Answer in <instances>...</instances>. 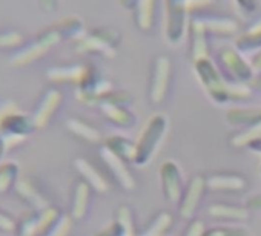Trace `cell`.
<instances>
[{"instance_id":"1","label":"cell","mask_w":261,"mask_h":236,"mask_svg":"<svg viewBox=\"0 0 261 236\" xmlns=\"http://www.w3.org/2000/svg\"><path fill=\"white\" fill-rule=\"evenodd\" d=\"M195 72L201 86L215 103H226L229 100L238 101L250 97L249 87L243 83H227L207 58L195 62Z\"/></svg>"},{"instance_id":"2","label":"cell","mask_w":261,"mask_h":236,"mask_svg":"<svg viewBox=\"0 0 261 236\" xmlns=\"http://www.w3.org/2000/svg\"><path fill=\"white\" fill-rule=\"evenodd\" d=\"M168 131V116L165 113H155L143 128L137 143H136V157L134 164L145 166L152 160L159 146L162 144Z\"/></svg>"},{"instance_id":"3","label":"cell","mask_w":261,"mask_h":236,"mask_svg":"<svg viewBox=\"0 0 261 236\" xmlns=\"http://www.w3.org/2000/svg\"><path fill=\"white\" fill-rule=\"evenodd\" d=\"M62 34L60 31L56 29H49L46 33H43L42 36H39L37 39H34L33 42L20 46L10 58V65L11 66H27L31 65L37 60H40L45 54H48L60 40H62Z\"/></svg>"},{"instance_id":"4","label":"cell","mask_w":261,"mask_h":236,"mask_svg":"<svg viewBox=\"0 0 261 236\" xmlns=\"http://www.w3.org/2000/svg\"><path fill=\"white\" fill-rule=\"evenodd\" d=\"M166 7V40L171 45H180L186 33V14L189 10L188 0H165Z\"/></svg>"},{"instance_id":"5","label":"cell","mask_w":261,"mask_h":236,"mask_svg":"<svg viewBox=\"0 0 261 236\" xmlns=\"http://www.w3.org/2000/svg\"><path fill=\"white\" fill-rule=\"evenodd\" d=\"M160 180H162V192L169 202L180 204L185 193V181L181 175L180 166L174 160H168L160 167Z\"/></svg>"},{"instance_id":"6","label":"cell","mask_w":261,"mask_h":236,"mask_svg":"<svg viewBox=\"0 0 261 236\" xmlns=\"http://www.w3.org/2000/svg\"><path fill=\"white\" fill-rule=\"evenodd\" d=\"M206 189H207L206 178L203 175H195L189 181V184L185 189L183 198L180 201V207H178V213L181 218L191 219L197 213V210L203 201V196L206 193Z\"/></svg>"},{"instance_id":"7","label":"cell","mask_w":261,"mask_h":236,"mask_svg":"<svg viewBox=\"0 0 261 236\" xmlns=\"http://www.w3.org/2000/svg\"><path fill=\"white\" fill-rule=\"evenodd\" d=\"M220 62L224 66L227 75L233 80V83L249 81L253 75V68L233 48L221 49L220 51Z\"/></svg>"},{"instance_id":"8","label":"cell","mask_w":261,"mask_h":236,"mask_svg":"<svg viewBox=\"0 0 261 236\" xmlns=\"http://www.w3.org/2000/svg\"><path fill=\"white\" fill-rule=\"evenodd\" d=\"M100 155H101V160L103 163L106 164V167L109 169L111 175L115 178V181L127 192H133L136 189V180L130 173V170L127 169L126 166V161L123 158H120L118 155H115L112 151H109L106 146L101 148L100 151Z\"/></svg>"},{"instance_id":"9","label":"cell","mask_w":261,"mask_h":236,"mask_svg":"<svg viewBox=\"0 0 261 236\" xmlns=\"http://www.w3.org/2000/svg\"><path fill=\"white\" fill-rule=\"evenodd\" d=\"M169 78H171V60L166 55H162L154 63L152 81H151V89H149V97L155 104L165 101L168 95Z\"/></svg>"},{"instance_id":"10","label":"cell","mask_w":261,"mask_h":236,"mask_svg":"<svg viewBox=\"0 0 261 236\" xmlns=\"http://www.w3.org/2000/svg\"><path fill=\"white\" fill-rule=\"evenodd\" d=\"M60 103H62V94H60V91H57V89H48L43 94V97H42L37 109L34 110V113L31 116L33 126L37 128V129L45 128L49 123V120H51V116L54 115V112L59 109Z\"/></svg>"},{"instance_id":"11","label":"cell","mask_w":261,"mask_h":236,"mask_svg":"<svg viewBox=\"0 0 261 236\" xmlns=\"http://www.w3.org/2000/svg\"><path fill=\"white\" fill-rule=\"evenodd\" d=\"M46 77L56 83H77L79 86L91 80V72L86 65H69L49 68Z\"/></svg>"},{"instance_id":"12","label":"cell","mask_w":261,"mask_h":236,"mask_svg":"<svg viewBox=\"0 0 261 236\" xmlns=\"http://www.w3.org/2000/svg\"><path fill=\"white\" fill-rule=\"evenodd\" d=\"M206 186L207 189L214 192H243L247 187V183L244 176L238 173H229V172H217L206 176Z\"/></svg>"},{"instance_id":"13","label":"cell","mask_w":261,"mask_h":236,"mask_svg":"<svg viewBox=\"0 0 261 236\" xmlns=\"http://www.w3.org/2000/svg\"><path fill=\"white\" fill-rule=\"evenodd\" d=\"M112 34H105L103 31L86 34L82 40H79L77 51L79 52H101L109 57L114 55V45L115 40L111 39Z\"/></svg>"},{"instance_id":"14","label":"cell","mask_w":261,"mask_h":236,"mask_svg":"<svg viewBox=\"0 0 261 236\" xmlns=\"http://www.w3.org/2000/svg\"><path fill=\"white\" fill-rule=\"evenodd\" d=\"M74 166H75L77 172L85 178V181H86L94 190H97V192H100V193H108V192L111 190V183H109V180H108L105 175H101V172H100L97 167H94L88 160H85V158H77V160L74 161Z\"/></svg>"},{"instance_id":"15","label":"cell","mask_w":261,"mask_h":236,"mask_svg":"<svg viewBox=\"0 0 261 236\" xmlns=\"http://www.w3.org/2000/svg\"><path fill=\"white\" fill-rule=\"evenodd\" d=\"M100 109L108 120L120 128H130L134 125L136 118L127 107H123V104L115 103L112 100H103L100 101Z\"/></svg>"},{"instance_id":"16","label":"cell","mask_w":261,"mask_h":236,"mask_svg":"<svg viewBox=\"0 0 261 236\" xmlns=\"http://www.w3.org/2000/svg\"><path fill=\"white\" fill-rule=\"evenodd\" d=\"M207 215L214 219L220 221H246L249 219V209L246 205H235V204H224L215 202L207 207Z\"/></svg>"},{"instance_id":"17","label":"cell","mask_w":261,"mask_h":236,"mask_svg":"<svg viewBox=\"0 0 261 236\" xmlns=\"http://www.w3.org/2000/svg\"><path fill=\"white\" fill-rule=\"evenodd\" d=\"M57 219H59L57 210L53 209V207H48V209L42 210L37 218H33V219H30V221H27L23 224L20 236H37V234H42L43 231L51 228L53 224Z\"/></svg>"},{"instance_id":"18","label":"cell","mask_w":261,"mask_h":236,"mask_svg":"<svg viewBox=\"0 0 261 236\" xmlns=\"http://www.w3.org/2000/svg\"><path fill=\"white\" fill-rule=\"evenodd\" d=\"M227 122L232 126H253L261 123V109H241L235 107L227 112Z\"/></svg>"},{"instance_id":"19","label":"cell","mask_w":261,"mask_h":236,"mask_svg":"<svg viewBox=\"0 0 261 236\" xmlns=\"http://www.w3.org/2000/svg\"><path fill=\"white\" fill-rule=\"evenodd\" d=\"M89 195H91V186L86 181H80L75 186L72 210H71L72 219H83L86 216L88 205H89Z\"/></svg>"},{"instance_id":"20","label":"cell","mask_w":261,"mask_h":236,"mask_svg":"<svg viewBox=\"0 0 261 236\" xmlns=\"http://www.w3.org/2000/svg\"><path fill=\"white\" fill-rule=\"evenodd\" d=\"M16 192H17L22 198H25V199H27L34 209H37L39 212H42V210H45V209L49 207L48 199H46L45 196H42V195L36 190V187H34L28 180H17V183H16Z\"/></svg>"},{"instance_id":"21","label":"cell","mask_w":261,"mask_h":236,"mask_svg":"<svg viewBox=\"0 0 261 236\" xmlns=\"http://www.w3.org/2000/svg\"><path fill=\"white\" fill-rule=\"evenodd\" d=\"M192 29V55L195 62L204 60L207 57V42H206V28L201 20H194L191 25Z\"/></svg>"},{"instance_id":"22","label":"cell","mask_w":261,"mask_h":236,"mask_svg":"<svg viewBox=\"0 0 261 236\" xmlns=\"http://www.w3.org/2000/svg\"><path fill=\"white\" fill-rule=\"evenodd\" d=\"M105 146L112 151L115 155L123 158L124 161H134L136 157V143L121 137V135H112L106 140Z\"/></svg>"},{"instance_id":"23","label":"cell","mask_w":261,"mask_h":236,"mask_svg":"<svg viewBox=\"0 0 261 236\" xmlns=\"http://www.w3.org/2000/svg\"><path fill=\"white\" fill-rule=\"evenodd\" d=\"M66 128L74 135H77L79 138H82V140H85L88 143H98L101 140V135L95 128H92L88 123L79 120V118H69V120L66 122Z\"/></svg>"},{"instance_id":"24","label":"cell","mask_w":261,"mask_h":236,"mask_svg":"<svg viewBox=\"0 0 261 236\" xmlns=\"http://www.w3.org/2000/svg\"><path fill=\"white\" fill-rule=\"evenodd\" d=\"M136 20L143 31L151 29L154 23L155 0H137L136 2Z\"/></svg>"},{"instance_id":"25","label":"cell","mask_w":261,"mask_h":236,"mask_svg":"<svg viewBox=\"0 0 261 236\" xmlns=\"http://www.w3.org/2000/svg\"><path fill=\"white\" fill-rule=\"evenodd\" d=\"M172 222H174V219H172V215L169 212H160L148 224L143 236H166Z\"/></svg>"},{"instance_id":"26","label":"cell","mask_w":261,"mask_h":236,"mask_svg":"<svg viewBox=\"0 0 261 236\" xmlns=\"http://www.w3.org/2000/svg\"><path fill=\"white\" fill-rule=\"evenodd\" d=\"M261 138V123L247 126L243 131L237 132L233 137H230V146L232 148H249L252 143Z\"/></svg>"},{"instance_id":"27","label":"cell","mask_w":261,"mask_h":236,"mask_svg":"<svg viewBox=\"0 0 261 236\" xmlns=\"http://www.w3.org/2000/svg\"><path fill=\"white\" fill-rule=\"evenodd\" d=\"M115 222H117L123 236H137L136 224H134V215H133V210H130L127 205L118 207Z\"/></svg>"},{"instance_id":"28","label":"cell","mask_w":261,"mask_h":236,"mask_svg":"<svg viewBox=\"0 0 261 236\" xmlns=\"http://www.w3.org/2000/svg\"><path fill=\"white\" fill-rule=\"evenodd\" d=\"M57 29L60 31L62 37H66V39H71V40H82L86 36L85 28H83V23L77 17H68V19H65L57 26Z\"/></svg>"},{"instance_id":"29","label":"cell","mask_w":261,"mask_h":236,"mask_svg":"<svg viewBox=\"0 0 261 236\" xmlns=\"http://www.w3.org/2000/svg\"><path fill=\"white\" fill-rule=\"evenodd\" d=\"M206 31L207 29H212V31H217V33H223V34H230L233 31H237V23L230 19H212L211 22H206V20H201Z\"/></svg>"},{"instance_id":"30","label":"cell","mask_w":261,"mask_h":236,"mask_svg":"<svg viewBox=\"0 0 261 236\" xmlns=\"http://www.w3.org/2000/svg\"><path fill=\"white\" fill-rule=\"evenodd\" d=\"M17 175V164L14 161H8L0 166V192H5L11 181Z\"/></svg>"},{"instance_id":"31","label":"cell","mask_w":261,"mask_h":236,"mask_svg":"<svg viewBox=\"0 0 261 236\" xmlns=\"http://www.w3.org/2000/svg\"><path fill=\"white\" fill-rule=\"evenodd\" d=\"M23 36L16 29H8L0 33V49H8V48H17L22 46Z\"/></svg>"},{"instance_id":"32","label":"cell","mask_w":261,"mask_h":236,"mask_svg":"<svg viewBox=\"0 0 261 236\" xmlns=\"http://www.w3.org/2000/svg\"><path fill=\"white\" fill-rule=\"evenodd\" d=\"M72 227V218L68 215L59 216V219L53 224L46 236H68Z\"/></svg>"},{"instance_id":"33","label":"cell","mask_w":261,"mask_h":236,"mask_svg":"<svg viewBox=\"0 0 261 236\" xmlns=\"http://www.w3.org/2000/svg\"><path fill=\"white\" fill-rule=\"evenodd\" d=\"M27 134H19V132H11V131H5L2 135H0V141L4 144V149L5 152L14 149L16 146L22 144L25 140H27Z\"/></svg>"},{"instance_id":"34","label":"cell","mask_w":261,"mask_h":236,"mask_svg":"<svg viewBox=\"0 0 261 236\" xmlns=\"http://www.w3.org/2000/svg\"><path fill=\"white\" fill-rule=\"evenodd\" d=\"M17 112H20V110L13 100H0V128H4L8 118Z\"/></svg>"},{"instance_id":"35","label":"cell","mask_w":261,"mask_h":236,"mask_svg":"<svg viewBox=\"0 0 261 236\" xmlns=\"http://www.w3.org/2000/svg\"><path fill=\"white\" fill-rule=\"evenodd\" d=\"M204 236H247L243 227H217L206 231Z\"/></svg>"},{"instance_id":"36","label":"cell","mask_w":261,"mask_h":236,"mask_svg":"<svg viewBox=\"0 0 261 236\" xmlns=\"http://www.w3.org/2000/svg\"><path fill=\"white\" fill-rule=\"evenodd\" d=\"M204 234H206L204 222L201 219H194L188 225V228H186V231H185L183 236H204Z\"/></svg>"},{"instance_id":"37","label":"cell","mask_w":261,"mask_h":236,"mask_svg":"<svg viewBox=\"0 0 261 236\" xmlns=\"http://www.w3.org/2000/svg\"><path fill=\"white\" fill-rule=\"evenodd\" d=\"M14 228H16V222L10 216H7V215H4L2 212H0V230L13 231Z\"/></svg>"},{"instance_id":"38","label":"cell","mask_w":261,"mask_h":236,"mask_svg":"<svg viewBox=\"0 0 261 236\" xmlns=\"http://www.w3.org/2000/svg\"><path fill=\"white\" fill-rule=\"evenodd\" d=\"M246 207L249 210H261V193H256V195L250 196L246 201Z\"/></svg>"},{"instance_id":"39","label":"cell","mask_w":261,"mask_h":236,"mask_svg":"<svg viewBox=\"0 0 261 236\" xmlns=\"http://www.w3.org/2000/svg\"><path fill=\"white\" fill-rule=\"evenodd\" d=\"M37 2L48 13H54L59 8V0H37Z\"/></svg>"},{"instance_id":"40","label":"cell","mask_w":261,"mask_h":236,"mask_svg":"<svg viewBox=\"0 0 261 236\" xmlns=\"http://www.w3.org/2000/svg\"><path fill=\"white\" fill-rule=\"evenodd\" d=\"M237 4L246 11H253L256 8V0H237Z\"/></svg>"},{"instance_id":"41","label":"cell","mask_w":261,"mask_h":236,"mask_svg":"<svg viewBox=\"0 0 261 236\" xmlns=\"http://www.w3.org/2000/svg\"><path fill=\"white\" fill-rule=\"evenodd\" d=\"M252 68H253V69H256V71H261V52L253 58V62H252Z\"/></svg>"},{"instance_id":"42","label":"cell","mask_w":261,"mask_h":236,"mask_svg":"<svg viewBox=\"0 0 261 236\" xmlns=\"http://www.w3.org/2000/svg\"><path fill=\"white\" fill-rule=\"evenodd\" d=\"M136 2H137V0H121V4L126 5V7H133V5H136Z\"/></svg>"},{"instance_id":"43","label":"cell","mask_w":261,"mask_h":236,"mask_svg":"<svg viewBox=\"0 0 261 236\" xmlns=\"http://www.w3.org/2000/svg\"><path fill=\"white\" fill-rule=\"evenodd\" d=\"M2 154H5V149H4V144H2V141H0V155Z\"/></svg>"},{"instance_id":"44","label":"cell","mask_w":261,"mask_h":236,"mask_svg":"<svg viewBox=\"0 0 261 236\" xmlns=\"http://www.w3.org/2000/svg\"><path fill=\"white\" fill-rule=\"evenodd\" d=\"M137 236H139V234H137Z\"/></svg>"}]
</instances>
